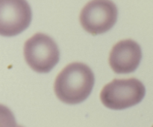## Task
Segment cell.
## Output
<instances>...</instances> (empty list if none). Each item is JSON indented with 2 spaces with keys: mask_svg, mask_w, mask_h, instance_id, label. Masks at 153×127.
Wrapping results in <instances>:
<instances>
[{
  "mask_svg": "<svg viewBox=\"0 0 153 127\" xmlns=\"http://www.w3.org/2000/svg\"><path fill=\"white\" fill-rule=\"evenodd\" d=\"M14 127H22V126H19V125H16V126H14Z\"/></svg>",
  "mask_w": 153,
  "mask_h": 127,
  "instance_id": "52a82bcc",
  "label": "cell"
},
{
  "mask_svg": "<svg viewBox=\"0 0 153 127\" xmlns=\"http://www.w3.org/2000/svg\"><path fill=\"white\" fill-rule=\"evenodd\" d=\"M24 57L28 65L37 73H49L59 61L58 45L49 36L37 33L25 41Z\"/></svg>",
  "mask_w": 153,
  "mask_h": 127,
  "instance_id": "3957f363",
  "label": "cell"
},
{
  "mask_svg": "<svg viewBox=\"0 0 153 127\" xmlns=\"http://www.w3.org/2000/svg\"><path fill=\"white\" fill-rule=\"evenodd\" d=\"M117 8L114 2L97 0L88 2L81 11L79 20L84 29L93 35L103 34L114 26Z\"/></svg>",
  "mask_w": 153,
  "mask_h": 127,
  "instance_id": "277c9868",
  "label": "cell"
},
{
  "mask_svg": "<svg viewBox=\"0 0 153 127\" xmlns=\"http://www.w3.org/2000/svg\"><path fill=\"white\" fill-rule=\"evenodd\" d=\"M145 92L144 85L138 79H114L102 88L100 100L108 108L122 110L138 104Z\"/></svg>",
  "mask_w": 153,
  "mask_h": 127,
  "instance_id": "7a4b0ae2",
  "label": "cell"
},
{
  "mask_svg": "<svg viewBox=\"0 0 153 127\" xmlns=\"http://www.w3.org/2000/svg\"><path fill=\"white\" fill-rule=\"evenodd\" d=\"M31 20V7L25 1H0V34L2 36L19 34L28 28Z\"/></svg>",
  "mask_w": 153,
  "mask_h": 127,
  "instance_id": "5b68a950",
  "label": "cell"
},
{
  "mask_svg": "<svg viewBox=\"0 0 153 127\" xmlns=\"http://www.w3.org/2000/svg\"><path fill=\"white\" fill-rule=\"evenodd\" d=\"M140 46L132 40H123L112 47L109 55V64L114 72L125 74L134 72L140 62Z\"/></svg>",
  "mask_w": 153,
  "mask_h": 127,
  "instance_id": "8992f818",
  "label": "cell"
},
{
  "mask_svg": "<svg viewBox=\"0 0 153 127\" xmlns=\"http://www.w3.org/2000/svg\"><path fill=\"white\" fill-rule=\"evenodd\" d=\"M152 127H153V126H152Z\"/></svg>",
  "mask_w": 153,
  "mask_h": 127,
  "instance_id": "ba28073f",
  "label": "cell"
},
{
  "mask_svg": "<svg viewBox=\"0 0 153 127\" xmlns=\"http://www.w3.org/2000/svg\"><path fill=\"white\" fill-rule=\"evenodd\" d=\"M94 73L83 63H72L57 76L54 90L57 97L66 104L76 105L86 100L94 85Z\"/></svg>",
  "mask_w": 153,
  "mask_h": 127,
  "instance_id": "6da1fadb",
  "label": "cell"
}]
</instances>
